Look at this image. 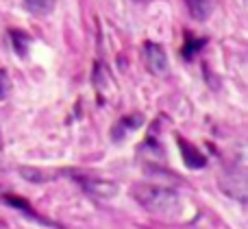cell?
Listing matches in <instances>:
<instances>
[{
  "mask_svg": "<svg viewBox=\"0 0 248 229\" xmlns=\"http://www.w3.org/2000/svg\"><path fill=\"white\" fill-rule=\"evenodd\" d=\"M133 196L141 208L159 218H174L181 214V196L170 188L137 183L133 188Z\"/></svg>",
  "mask_w": 248,
  "mask_h": 229,
  "instance_id": "6da1fadb",
  "label": "cell"
},
{
  "mask_svg": "<svg viewBox=\"0 0 248 229\" xmlns=\"http://www.w3.org/2000/svg\"><path fill=\"white\" fill-rule=\"evenodd\" d=\"M144 64L155 77H166L168 70H170L166 48L157 42H146L144 44Z\"/></svg>",
  "mask_w": 248,
  "mask_h": 229,
  "instance_id": "7a4b0ae2",
  "label": "cell"
},
{
  "mask_svg": "<svg viewBox=\"0 0 248 229\" xmlns=\"http://www.w3.org/2000/svg\"><path fill=\"white\" fill-rule=\"evenodd\" d=\"M179 148H181V155H183V164L187 166L189 170H201L207 166V157L198 151L194 144H189L185 138H179Z\"/></svg>",
  "mask_w": 248,
  "mask_h": 229,
  "instance_id": "3957f363",
  "label": "cell"
},
{
  "mask_svg": "<svg viewBox=\"0 0 248 229\" xmlns=\"http://www.w3.org/2000/svg\"><path fill=\"white\" fill-rule=\"evenodd\" d=\"M83 188L96 199H113L118 195V186L107 179H83Z\"/></svg>",
  "mask_w": 248,
  "mask_h": 229,
  "instance_id": "277c9868",
  "label": "cell"
},
{
  "mask_svg": "<svg viewBox=\"0 0 248 229\" xmlns=\"http://www.w3.org/2000/svg\"><path fill=\"white\" fill-rule=\"evenodd\" d=\"M141 122H144V118H141L140 114H128V116L120 118V122L113 127V140H122L126 133H131V131L140 129Z\"/></svg>",
  "mask_w": 248,
  "mask_h": 229,
  "instance_id": "5b68a950",
  "label": "cell"
},
{
  "mask_svg": "<svg viewBox=\"0 0 248 229\" xmlns=\"http://www.w3.org/2000/svg\"><path fill=\"white\" fill-rule=\"evenodd\" d=\"M185 4H187L189 16L198 22L209 20L211 11H214V2L211 0H185Z\"/></svg>",
  "mask_w": 248,
  "mask_h": 229,
  "instance_id": "8992f818",
  "label": "cell"
},
{
  "mask_svg": "<svg viewBox=\"0 0 248 229\" xmlns=\"http://www.w3.org/2000/svg\"><path fill=\"white\" fill-rule=\"evenodd\" d=\"M57 0H24V7L33 16H48L55 9Z\"/></svg>",
  "mask_w": 248,
  "mask_h": 229,
  "instance_id": "52a82bcc",
  "label": "cell"
},
{
  "mask_svg": "<svg viewBox=\"0 0 248 229\" xmlns=\"http://www.w3.org/2000/svg\"><path fill=\"white\" fill-rule=\"evenodd\" d=\"M11 39H13V46H16V52L17 55H26V50H29V35L26 33H20V31H11Z\"/></svg>",
  "mask_w": 248,
  "mask_h": 229,
  "instance_id": "ba28073f",
  "label": "cell"
},
{
  "mask_svg": "<svg viewBox=\"0 0 248 229\" xmlns=\"http://www.w3.org/2000/svg\"><path fill=\"white\" fill-rule=\"evenodd\" d=\"M4 203H9V205H13V208H17V210H24V212L26 214H29V216H33V218H37V216H35V212H33V210H31V205L29 203H26V201L24 199H17V196H13V195H7V196H4Z\"/></svg>",
  "mask_w": 248,
  "mask_h": 229,
  "instance_id": "9c48e42d",
  "label": "cell"
},
{
  "mask_svg": "<svg viewBox=\"0 0 248 229\" xmlns=\"http://www.w3.org/2000/svg\"><path fill=\"white\" fill-rule=\"evenodd\" d=\"M9 92H11V79H9V74L4 70H0V100L7 98Z\"/></svg>",
  "mask_w": 248,
  "mask_h": 229,
  "instance_id": "30bf717a",
  "label": "cell"
},
{
  "mask_svg": "<svg viewBox=\"0 0 248 229\" xmlns=\"http://www.w3.org/2000/svg\"><path fill=\"white\" fill-rule=\"evenodd\" d=\"M20 175H24L29 181H33V183H42L44 181V175L42 173H37V170H31V168H22L20 170Z\"/></svg>",
  "mask_w": 248,
  "mask_h": 229,
  "instance_id": "8fae6325",
  "label": "cell"
},
{
  "mask_svg": "<svg viewBox=\"0 0 248 229\" xmlns=\"http://www.w3.org/2000/svg\"><path fill=\"white\" fill-rule=\"evenodd\" d=\"M0 148H2V138H0Z\"/></svg>",
  "mask_w": 248,
  "mask_h": 229,
  "instance_id": "7c38bea8",
  "label": "cell"
}]
</instances>
